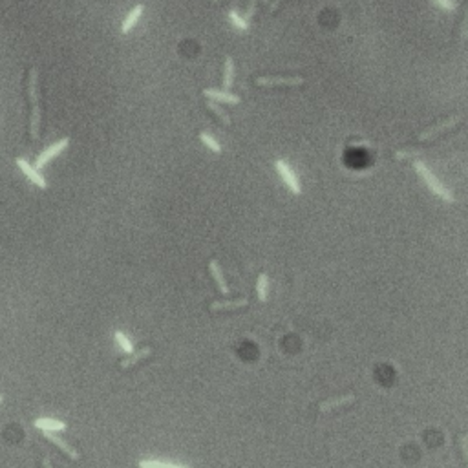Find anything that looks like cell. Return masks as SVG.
<instances>
[{
  "label": "cell",
  "instance_id": "obj_16",
  "mask_svg": "<svg viewBox=\"0 0 468 468\" xmlns=\"http://www.w3.org/2000/svg\"><path fill=\"white\" fill-rule=\"evenodd\" d=\"M232 81H234V64H232V59L227 57L225 59V66H224V90L229 92V88L232 86Z\"/></svg>",
  "mask_w": 468,
  "mask_h": 468
},
{
  "label": "cell",
  "instance_id": "obj_17",
  "mask_svg": "<svg viewBox=\"0 0 468 468\" xmlns=\"http://www.w3.org/2000/svg\"><path fill=\"white\" fill-rule=\"evenodd\" d=\"M256 291H258V298L262 302H265L269 297V276L265 273L258 276V284H256Z\"/></svg>",
  "mask_w": 468,
  "mask_h": 468
},
{
  "label": "cell",
  "instance_id": "obj_14",
  "mask_svg": "<svg viewBox=\"0 0 468 468\" xmlns=\"http://www.w3.org/2000/svg\"><path fill=\"white\" fill-rule=\"evenodd\" d=\"M249 304L247 298H238V300H224V302H212L210 309L212 311H225V309H236V307H243Z\"/></svg>",
  "mask_w": 468,
  "mask_h": 468
},
{
  "label": "cell",
  "instance_id": "obj_12",
  "mask_svg": "<svg viewBox=\"0 0 468 468\" xmlns=\"http://www.w3.org/2000/svg\"><path fill=\"white\" fill-rule=\"evenodd\" d=\"M44 437H46V439H50V441H52L53 445H57V447L61 448V450L64 452V454L68 455L70 459H73V461H77V459H79V454H77V450H75V448H71L70 445H68V442H64V441H62L61 437H57V435H53L52 432H44Z\"/></svg>",
  "mask_w": 468,
  "mask_h": 468
},
{
  "label": "cell",
  "instance_id": "obj_20",
  "mask_svg": "<svg viewBox=\"0 0 468 468\" xmlns=\"http://www.w3.org/2000/svg\"><path fill=\"white\" fill-rule=\"evenodd\" d=\"M229 18H231V22L234 24V28L240 31H249V22L245 20L243 17H241L240 13H238L236 9H232L231 13H229Z\"/></svg>",
  "mask_w": 468,
  "mask_h": 468
},
{
  "label": "cell",
  "instance_id": "obj_6",
  "mask_svg": "<svg viewBox=\"0 0 468 468\" xmlns=\"http://www.w3.org/2000/svg\"><path fill=\"white\" fill-rule=\"evenodd\" d=\"M68 144H70V137H62L61 141H57V143H53L52 146H48V149L44 150L39 158H37V168H42L46 163L52 161L55 156H59V154H61Z\"/></svg>",
  "mask_w": 468,
  "mask_h": 468
},
{
  "label": "cell",
  "instance_id": "obj_11",
  "mask_svg": "<svg viewBox=\"0 0 468 468\" xmlns=\"http://www.w3.org/2000/svg\"><path fill=\"white\" fill-rule=\"evenodd\" d=\"M355 395H342V397H338V399H329V401H326V403H320V406H318V410L320 411H331V410H337V408H342V406H346V404H350V403H353L355 401Z\"/></svg>",
  "mask_w": 468,
  "mask_h": 468
},
{
  "label": "cell",
  "instance_id": "obj_13",
  "mask_svg": "<svg viewBox=\"0 0 468 468\" xmlns=\"http://www.w3.org/2000/svg\"><path fill=\"white\" fill-rule=\"evenodd\" d=\"M150 355H152V348H143V350H139V351H132L128 359L121 360V367L122 370H128V367L136 366L139 360L146 359V357H150Z\"/></svg>",
  "mask_w": 468,
  "mask_h": 468
},
{
  "label": "cell",
  "instance_id": "obj_27",
  "mask_svg": "<svg viewBox=\"0 0 468 468\" xmlns=\"http://www.w3.org/2000/svg\"><path fill=\"white\" fill-rule=\"evenodd\" d=\"M42 466H44V468H53V466H52V461H50L48 457H44V459H42Z\"/></svg>",
  "mask_w": 468,
  "mask_h": 468
},
{
  "label": "cell",
  "instance_id": "obj_9",
  "mask_svg": "<svg viewBox=\"0 0 468 468\" xmlns=\"http://www.w3.org/2000/svg\"><path fill=\"white\" fill-rule=\"evenodd\" d=\"M209 271H210V275H212V278H214L216 285H218L219 293H221V294H229V285H227V282H225L224 273H221V269H219V263L216 262V260H210V262H209Z\"/></svg>",
  "mask_w": 468,
  "mask_h": 468
},
{
  "label": "cell",
  "instance_id": "obj_4",
  "mask_svg": "<svg viewBox=\"0 0 468 468\" xmlns=\"http://www.w3.org/2000/svg\"><path fill=\"white\" fill-rule=\"evenodd\" d=\"M461 121H463V117H461V115H452V117H448V119H445V121L437 122V125H433V127L426 128L425 132H421V134H419V139H421V141L432 139V137H435L437 134H441V132L454 128L455 125H459Z\"/></svg>",
  "mask_w": 468,
  "mask_h": 468
},
{
  "label": "cell",
  "instance_id": "obj_15",
  "mask_svg": "<svg viewBox=\"0 0 468 468\" xmlns=\"http://www.w3.org/2000/svg\"><path fill=\"white\" fill-rule=\"evenodd\" d=\"M35 426L40 428L42 432H55V430H64L66 425L61 421H53V419H37Z\"/></svg>",
  "mask_w": 468,
  "mask_h": 468
},
{
  "label": "cell",
  "instance_id": "obj_3",
  "mask_svg": "<svg viewBox=\"0 0 468 468\" xmlns=\"http://www.w3.org/2000/svg\"><path fill=\"white\" fill-rule=\"evenodd\" d=\"M275 168L278 170V174L282 176L284 183L289 187V190L293 194H302V188H300V183H298V178L294 176V172L291 170V166L284 161V159H276L275 161Z\"/></svg>",
  "mask_w": 468,
  "mask_h": 468
},
{
  "label": "cell",
  "instance_id": "obj_24",
  "mask_svg": "<svg viewBox=\"0 0 468 468\" xmlns=\"http://www.w3.org/2000/svg\"><path fill=\"white\" fill-rule=\"evenodd\" d=\"M433 4H437L439 8L447 9V11H454L457 8V2L455 0H433Z\"/></svg>",
  "mask_w": 468,
  "mask_h": 468
},
{
  "label": "cell",
  "instance_id": "obj_30",
  "mask_svg": "<svg viewBox=\"0 0 468 468\" xmlns=\"http://www.w3.org/2000/svg\"><path fill=\"white\" fill-rule=\"evenodd\" d=\"M263 2H265V0H263Z\"/></svg>",
  "mask_w": 468,
  "mask_h": 468
},
{
  "label": "cell",
  "instance_id": "obj_21",
  "mask_svg": "<svg viewBox=\"0 0 468 468\" xmlns=\"http://www.w3.org/2000/svg\"><path fill=\"white\" fill-rule=\"evenodd\" d=\"M115 342L119 344V348H121L122 351H127V353H132L134 351V346H132V342L128 340V337L125 335L122 331H115Z\"/></svg>",
  "mask_w": 468,
  "mask_h": 468
},
{
  "label": "cell",
  "instance_id": "obj_28",
  "mask_svg": "<svg viewBox=\"0 0 468 468\" xmlns=\"http://www.w3.org/2000/svg\"><path fill=\"white\" fill-rule=\"evenodd\" d=\"M212 2H216V4H218V2H219V0H212Z\"/></svg>",
  "mask_w": 468,
  "mask_h": 468
},
{
  "label": "cell",
  "instance_id": "obj_18",
  "mask_svg": "<svg viewBox=\"0 0 468 468\" xmlns=\"http://www.w3.org/2000/svg\"><path fill=\"white\" fill-rule=\"evenodd\" d=\"M139 468H188V466H183V464H172V463H165V461L143 459V461H139Z\"/></svg>",
  "mask_w": 468,
  "mask_h": 468
},
{
  "label": "cell",
  "instance_id": "obj_1",
  "mask_svg": "<svg viewBox=\"0 0 468 468\" xmlns=\"http://www.w3.org/2000/svg\"><path fill=\"white\" fill-rule=\"evenodd\" d=\"M28 97L31 101V122H30V132L31 139H39L40 132V101H39V70L31 68L30 75H28Z\"/></svg>",
  "mask_w": 468,
  "mask_h": 468
},
{
  "label": "cell",
  "instance_id": "obj_25",
  "mask_svg": "<svg viewBox=\"0 0 468 468\" xmlns=\"http://www.w3.org/2000/svg\"><path fill=\"white\" fill-rule=\"evenodd\" d=\"M256 2H258V0H251V2H249V8H247V15H245V20H247V22H251V18H253L254 11H256Z\"/></svg>",
  "mask_w": 468,
  "mask_h": 468
},
{
  "label": "cell",
  "instance_id": "obj_8",
  "mask_svg": "<svg viewBox=\"0 0 468 468\" xmlns=\"http://www.w3.org/2000/svg\"><path fill=\"white\" fill-rule=\"evenodd\" d=\"M205 97H209L210 101H214V103H229V105H238L240 103V97L238 95H234V93H229V92H225V90H209L207 88L205 92Z\"/></svg>",
  "mask_w": 468,
  "mask_h": 468
},
{
  "label": "cell",
  "instance_id": "obj_5",
  "mask_svg": "<svg viewBox=\"0 0 468 468\" xmlns=\"http://www.w3.org/2000/svg\"><path fill=\"white\" fill-rule=\"evenodd\" d=\"M256 86H302L304 77H256Z\"/></svg>",
  "mask_w": 468,
  "mask_h": 468
},
{
  "label": "cell",
  "instance_id": "obj_7",
  "mask_svg": "<svg viewBox=\"0 0 468 468\" xmlns=\"http://www.w3.org/2000/svg\"><path fill=\"white\" fill-rule=\"evenodd\" d=\"M15 161H17L18 168H20V170L24 172V174H26L28 178H30V180L37 185V187H40V188H46V187H48L46 180H44L42 176H40L39 172H37V168H33V166H31L30 163L26 161V159H24V158H17Z\"/></svg>",
  "mask_w": 468,
  "mask_h": 468
},
{
  "label": "cell",
  "instance_id": "obj_29",
  "mask_svg": "<svg viewBox=\"0 0 468 468\" xmlns=\"http://www.w3.org/2000/svg\"><path fill=\"white\" fill-rule=\"evenodd\" d=\"M0 401H2V395H0Z\"/></svg>",
  "mask_w": 468,
  "mask_h": 468
},
{
  "label": "cell",
  "instance_id": "obj_19",
  "mask_svg": "<svg viewBox=\"0 0 468 468\" xmlns=\"http://www.w3.org/2000/svg\"><path fill=\"white\" fill-rule=\"evenodd\" d=\"M207 106H209V110H212V112H214V114L218 115V119H219L221 122H224V125H227V127L231 125V117H229V114L225 112L224 108H221V106L218 105V103L210 101V99H209V101H207Z\"/></svg>",
  "mask_w": 468,
  "mask_h": 468
},
{
  "label": "cell",
  "instance_id": "obj_22",
  "mask_svg": "<svg viewBox=\"0 0 468 468\" xmlns=\"http://www.w3.org/2000/svg\"><path fill=\"white\" fill-rule=\"evenodd\" d=\"M200 139H202V143L205 144V146H209L212 152H221V146H219V143L212 136H209L207 132H202V134H200Z\"/></svg>",
  "mask_w": 468,
  "mask_h": 468
},
{
  "label": "cell",
  "instance_id": "obj_23",
  "mask_svg": "<svg viewBox=\"0 0 468 468\" xmlns=\"http://www.w3.org/2000/svg\"><path fill=\"white\" fill-rule=\"evenodd\" d=\"M425 152L423 149H406V150H399L397 154H395V159H406V158H417V156H421V154Z\"/></svg>",
  "mask_w": 468,
  "mask_h": 468
},
{
  "label": "cell",
  "instance_id": "obj_2",
  "mask_svg": "<svg viewBox=\"0 0 468 468\" xmlns=\"http://www.w3.org/2000/svg\"><path fill=\"white\" fill-rule=\"evenodd\" d=\"M413 168H415V172L421 176V180L425 181V185L430 188V190H432L433 194H435V196H439L441 200H445V202H448V203H454L455 202V198L452 196L450 190H448V188L445 187V185H442L441 181H439L437 178L432 174V170H430L425 163H423V161H413Z\"/></svg>",
  "mask_w": 468,
  "mask_h": 468
},
{
  "label": "cell",
  "instance_id": "obj_26",
  "mask_svg": "<svg viewBox=\"0 0 468 468\" xmlns=\"http://www.w3.org/2000/svg\"><path fill=\"white\" fill-rule=\"evenodd\" d=\"M282 0H273L271 4H269V11H275L276 8H278V4H280Z\"/></svg>",
  "mask_w": 468,
  "mask_h": 468
},
{
  "label": "cell",
  "instance_id": "obj_10",
  "mask_svg": "<svg viewBox=\"0 0 468 468\" xmlns=\"http://www.w3.org/2000/svg\"><path fill=\"white\" fill-rule=\"evenodd\" d=\"M143 4H137L136 8L132 9L130 13L127 15V18L122 20V24H121V33L122 35H127V33H130L132 31V28L136 26L137 24V20H139V17L143 15Z\"/></svg>",
  "mask_w": 468,
  "mask_h": 468
}]
</instances>
